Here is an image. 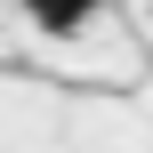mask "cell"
<instances>
[{
    "label": "cell",
    "mask_w": 153,
    "mask_h": 153,
    "mask_svg": "<svg viewBox=\"0 0 153 153\" xmlns=\"http://www.w3.org/2000/svg\"><path fill=\"white\" fill-rule=\"evenodd\" d=\"M24 16H32L40 32H81V24L97 16V0H24Z\"/></svg>",
    "instance_id": "1"
}]
</instances>
